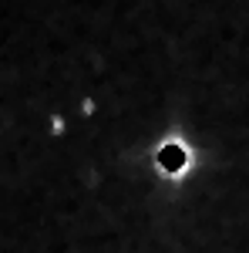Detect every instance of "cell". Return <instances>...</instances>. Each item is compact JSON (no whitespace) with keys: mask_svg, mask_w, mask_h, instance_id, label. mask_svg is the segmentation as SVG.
<instances>
[]
</instances>
